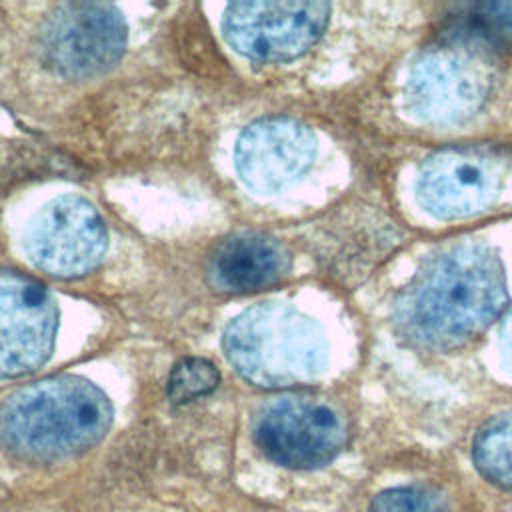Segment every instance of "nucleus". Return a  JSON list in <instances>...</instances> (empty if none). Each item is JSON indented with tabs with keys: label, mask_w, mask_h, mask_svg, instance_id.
<instances>
[{
	"label": "nucleus",
	"mask_w": 512,
	"mask_h": 512,
	"mask_svg": "<svg viewBox=\"0 0 512 512\" xmlns=\"http://www.w3.org/2000/svg\"><path fill=\"white\" fill-rule=\"evenodd\" d=\"M498 258L480 244L452 246L428 260L400 294V332L424 348H456L484 332L504 310Z\"/></svg>",
	"instance_id": "f257e3e1"
},
{
	"label": "nucleus",
	"mask_w": 512,
	"mask_h": 512,
	"mask_svg": "<svg viewBox=\"0 0 512 512\" xmlns=\"http://www.w3.org/2000/svg\"><path fill=\"white\" fill-rule=\"evenodd\" d=\"M106 240L98 210L84 198L62 196L30 224L26 250L38 270L58 278H76L100 264Z\"/></svg>",
	"instance_id": "0eeeda50"
},
{
	"label": "nucleus",
	"mask_w": 512,
	"mask_h": 512,
	"mask_svg": "<svg viewBox=\"0 0 512 512\" xmlns=\"http://www.w3.org/2000/svg\"><path fill=\"white\" fill-rule=\"evenodd\" d=\"M126 46V24L112 4L68 2L56 6L40 32V52L48 66L68 78H84L110 68Z\"/></svg>",
	"instance_id": "39448f33"
},
{
	"label": "nucleus",
	"mask_w": 512,
	"mask_h": 512,
	"mask_svg": "<svg viewBox=\"0 0 512 512\" xmlns=\"http://www.w3.org/2000/svg\"><path fill=\"white\" fill-rule=\"evenodd\" d=\"M500 350L504 362L512 368V310L506 314L500 328Z\"/></svg>",
	"instance_id": "f3484780"
},
{
	"label": "nucleus",
	"mask_w": 512,
	"mask_h": 512,
	"mask_svg": "<svg viewBox=\"0 0 512 512\" xmlns=\"http://www.w3.org/2000/svg\"><path fill=\"white\" fill-rule=\"evenodd\" d=\"M326 2H232L222 18L226 42L258 62L298 58L316 44L328 24Z\"/></svg>",
	"instance_id": "20e7f679"
},
{
	"label": "nucleus",
	"mask_w": 512,
	"mask_h": 512,
	"mask_svg": "<svg viewBox=\"0 0 512 512\" xmlns=\"http://www.w3.org/2000/svg\"><path fill=\"white\" fill-rule=\"evenodd\" d=\"M58 310L30 276L0 270V378L36 370L52 354Z\"/></svg>",
	"instance_id": "6e6552de"
},
{
	"label": "nucleus",
	"mask_w": 512,
	"mask_h": 512,
	"mask_svg": "<svg viewBox=\"0 0 512 512\" xmlns=\"http://www.w3.org/2000/svg\"><path fill=\"white\" fill-rule=\"evenodd\" d=\"M462 28L502 50H512V2H480L470 4L460 14Z\"/></svg>",
	"instance_id": "4468645a"
},
{
	"label": "nucleus",
	"mask_w": 512,
	"mask_h": 512,
	"mask_svg": "<svg viewBox=\"0 0 512 512\" xmlns=\"http://www.w3.org/2000/svg\"><path fill=\"white\" fill-rule=\"evenodd\" d=\"M488 84V72L480 58L458 48H438L416 62L406 86V100L416 118L424 122H458L482 106Z\"/></svg>",
	"instance_id": "1a4fd4ad"
},
{
	"label": "nucleus",
	"mask_w": 512,
	"mask_h": 512,
	"mask_svg": "<svg viewBox=\"0 0 512 512\" xmlns=\"http://www.w3.org/2000/svg\"><path fill=\"white\" fill-rule=\"evenodd\" d=\"M110 420V402L94 384L82 378H50L4 402L0 440L20 458L52 462L92 448Z\"/></svg>",
	"instance_id": "f03ea898"
},
{
	"label": "nucleus",
	"mask_w": 512,
	"mask_h": 512,
	"mask_svg": "<svg viewBox=\"0 0 512 512\" xmlns=\"http://www.w3.org/2000/svg\"><path fill=\"white\" fill-rule=\"evenodd\" d=\"M472 456L490 482L512 490V412L488 420L478 430Z\"/></svg>",
	"instance_id": "ddd939ff"
},
{
	"label": "nucleus",
	"mask_w": 512,
	"mask_h": 512,
	"mask_svg": "<svg viewBox=\"0 0 512 512\" xmlns=\"http://www.w3.org/2000/svg\"><path fill=\"white\" fill-rule=\"evenodd\" d=\"M368 512H446L442 500L420 488H392L378 494Z\"/></svg>",
	"instance_id": "dca6fc26"
},
{
	"label": "nucleus",
	"mask_w": 512,
	"mask_h": 512,
	"mask_svg": "<svg viewBox=\"0 0 512 512\" xmlns=\"http://www.w3.org/2000/svg\"><path fill=\"white\" fill-rule=\"evenodd\" d=\"M230 364L266 388L292 386L316 376L324 362L318 328L292 308L258 306L236 318L224 338Z\"/></svg>",
	"instance_id": "7ed1b4c3"
},
{
	"label": "nucleus",
	"mask_w": 512,
	"mask_h": 512,
	"mask_svg": "<svg viewBox=\"0 0 512 512\" xmlns=\"http://www.w3.org/2000/svg\"><path fill=\"white\" fill-rule=\"evenodd\" d=\"M316 142L312 132L288 118L250 124L236 146V168L256 192H278L302 176L312 164Z\"/></svg>",
	"instance_id": "9b49d317"
},
{
	"label": "nucleus",
	"mask_w": 512,
	"mask_h": 512,
	"mask_svg": "<svg viewBox=\"0 0 512 512\" xmlns=\"http://www.w3.org/2000/svg\"><path fill=\"white\" fill-rule=\"evenodd\" d=\"M218 370L204 358L180 360L170 376L166 394L172 404H184L212 392L218 384Z\"/></svg>",
	"instance_id": "2eb2a0df"
},
{
	"label": "nucleus",
	"mask_w": 512,
	"mask_h": 512,
	"mask_svg": "<svg viewBox=\"0 0 512 512\" xmlns=\"http://www.w3.org/2000/svg\"><path fill=\"white\" fill-rule=\"evenodd\" d=\"M286 266L288 256L280 244L260 234H240L216 248L210 278L220 290L248 292L274 284Z\"/></svg>",
	"instance_id": "f8f14e48"
},
{
	"label": "nucleus",
	"mask_w": 512,
	"mask_h": 512,
	"mask_svg": "<svg viewBox=\"0 0 512 512\" xmlns=\"http://www.w3.org/2000/svg\"><path fill=\"white\" fill-rule=\"evenodd\" d=\"M502 186L500 162L478 148H446L418 174L416 196L438 218H464L488 208Z\"/></svg>",
	"instance_id": "9d476101"
},
{
	"label": "nucleus",
	"mask_w": 512,
	"mask_h": 512,
	"mask_svg": "<svg viewBox=\"0 0 512 512\" xmlns=\"http://www.w3.org/2000/svg\"><path fill=\"white\" fill-rule=\"evenodd\" d=\"M260 450L288 468H316L330 462L346 442L340 412L326 400L294 394L268 404L254 426Z\"/></svg>",
	"instance_id": "423d86ee"
}]
</instances>
